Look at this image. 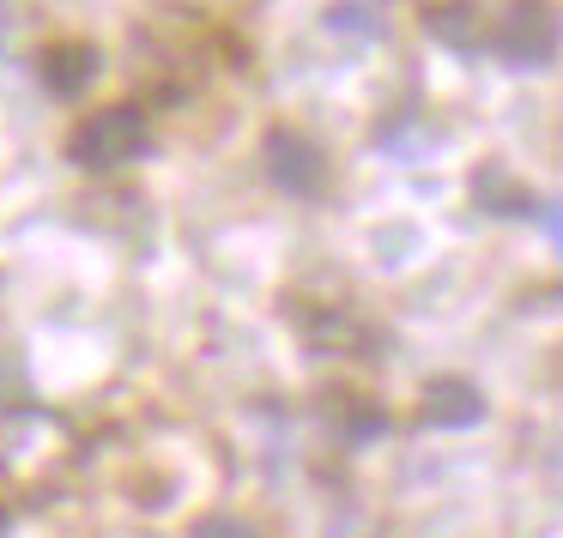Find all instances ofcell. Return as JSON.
<instances>
[{
  "label": "cell",
  "mask_w": 563,
  "mask_h": 538,
  "mask_svg": "<svg viewBox=\"0 0 563 538\" xmlns=\"http://www.w3.org/2000/svg\"><path fill=\"white\" fill-rule=\"evenodd\" d=\"M152 152V127H146V110L134 103H103V110L79 115L74 134H67V158L79 170H128Z\"/></svg>",
  "instance_id": "cell-1"
},
{
  "label": "cell",
  "mask_w": 563,
  "mask_h": 538,
  "mask_svg": "<svg viewBox=\"0 0 563 538\" xmlns=\"http://www.w3.org/2000/svg\"><path fill=\"white\" fill-rule=\"evenodd\" d=\"M261 164H267L273 188H285L291 200H316L321 188H328V152L309 134H297V127H267Z\"/></svg>",
  "instance_id": "cell-2"
},
{
  "label": "cell",
  "mask_w": 563,
  "mask_h": 538,
  "mask_svg": "<svg viewBox=\"0 0 563 538\" xmlns=\"http://www.w3.org/2000/svg\"><path fill=\"white\" fill-rule=\"evenodd\" d=\"M490 43L509 67H551L558 61V19H551L545 0H509Z\"/></svg>",
  "instance_id": "cell-3"
},
{
  "label": "cell",
  "mask_w": 563,
  "mask_h": 538,
  "mask_svg": "<svg viewBox=\"0 0 563 538\" xmlns=\"http://www.w3.org/2000/svg\"><path fill=\"white\" fill-rule=\"evenodd\" d=\"M98 67H103V55L91 49L86 37H62V43H49V49L37 55V79H43V91H55V98H79V91L98 79Z\"/></svg>",
  "instance_id": "cell-4"
},
{
  "label": "cell",
  "mask_w": 563,
  "mask_h": 538,
  "mask_svg": "<svg viewBox=\"0 0 563 538\" xmlns=\"http://www.w3.org/2000/svg\"><path fill=\"white\" fill-rule=\"evenodd\" d=\"M418 412H424L430 429H473L478 417H485V393H478V381H466V376H430Z\"/></svg>",
  "instance_id": "cell-5"
},
{
  "label": "cell",
  "mask_w": 563,
  "mask_h": 538,
  "mask_svg": "<svg viewBox=\"0 0 563 538\" xmlns=\"http://www.w3.org/2000/svg\"><path fill=\"white\" fill-rule=\"evenodd\" d=\"M424 31L437 43H449V49H473V43L485 37V19H478L473 0H442V7L424 13Z\"/></svg>",
  "instance_id": "cell-6"
},
{
  "label": "cell",
  "mask_w": 563,
  "mask_h": 538,
  "mask_svg": "<svg viewBox=\"0 0 563 538\" xmlns=\"http://www.w3.org/2000/svg\"><path fill=\"white\" fill-rule=\"evenodd\" d=\"M473 200L485 212H533V194L509 176V164H485V170L473 176Z\"/></svg>",
  "instance_id": "cell-7"
},
{
  "label": "cell",
  "mask_w": 563,
  "mask_h": 538,
  "mask_svg": "<svg viewBox=\"0 0 563 538\" xmlns=\"http://www.w3.org/2000/svg\"><path fill=\"white\" fill-rule=\"evenodd\" d=\"M188 538H255V526L236 520V514H200V520L188 526Z\"/></svg>",
  "instance_id": "cell-8"
},
{
  "label": "cell",
  "mask_w": 563,
  "mask_h": 538,
  "mask_svg": "<svg viewBox=\"0 0 563 538\" xmlns=\"http://www.w3.org/2000/svg\"><path fill=\"white\" fill-rule=\"evenodd\" d=\"M7 31H13V7L0 0V43H7Z\"/></svg>",
  "instance_id": "cell-9"
},
{
  "label": "cell",
  "mask_w": 563,
  "mask_h": 538,
  "mask_svg": "<svg viewBox=\"0 0 563 538\" xmlns=\"http://www.w3.org/2000/svg\"><path fill=\"white\" fill-rule=\"evenodd\" d=\"M7 533H13V514H7V508H0V538H7Z\"/></svg>",
  "instance_id": "cell-10"
}]
</instances>
